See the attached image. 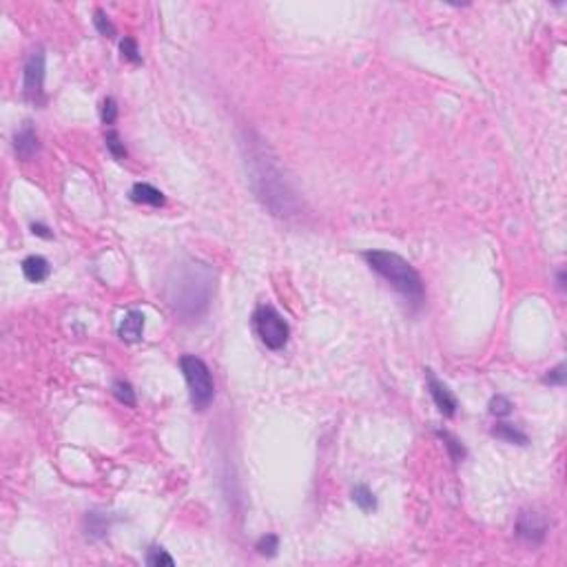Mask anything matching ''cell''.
Instances as JSON below:
<instances>
[{
    "mask_svg": "<svg viewBox=\"0 0 567 567\" xmlns=\"http://www.w3.org/2000/svg\"><path fill=\"white\" fill-rule=\"evenodd\" d=\"M14 151L16 155L29 162L34 160V155L40 151V138H38V131L34 127V122H23V127L14 134Z\"/></svg>",
    "mask_w": 567,
    "mask_h": 567,
    "instance_id": "obj_9",
    "label": "cell"
},
{
    "mask_svg": "<svg viewBox=\"0 0 567 567\" xmlns=\"http://www.w3.org/2000/svg\"><path fill=\"white\" fill-rule=\"evenodd\" d=\"M147 565L149 567H173L175 561L164 547L153 545V547H149V552H147Z\"/></svg>",
    "mask_w": 567,
    "mask_h": 567,
    "instance_id": "obj_18",
    "label": "cell"
},
{
    "mask_svg": "<svg viewBox=\"0 0 567 567\" xmlns=\"http://www.w3.org/2000/svg\"><path fill=\"white\" fill-rule=\"evenodd\" d=\"M118 337L127 344H138L144 337V315L140 310H129L118 326Z\"/></svg>",
    "mask_w": 567,
    "mask_h": 567,
    "instance_id": "obj_11",
    "label": "cell"
},
{
    "mask_svg": "<svg viewBox=\"0 0 567 567\" xmlns=\"http://www.w3.org/2000/svg\"><path fill=\"white\" fill-rule=\"evenodd\" d=\"M179 370H182L186 379L193 408L206 410L215 399V381L209 366L195 355H182V359H179Z\"/></svg>",
    "mask_w": 567,
    "mask_h": 567,
    "instance_id": "obj_4",
    "label": "cell"
},
{
    "mask_svg": "<svg viewBox=\"0 0 567 567\" xmlns=\"http://www.w3.org/2000/svg\"><path fill=\"white\" fill-rule=\"evenodd\" d=\"M131 202H136V204H147V206H164L166 202V197L164 193L160 191V188H155L153 184H149V182H138L131 186Z\"/></svg>",
    "mask_w": 567,
    "mask_h": 567,
    "instance_id": "obj_12",
    "label": "cell"
},
{
    "mask_svg": "<svg viewBox=\"0 0 567 567\" xmlns=\"http://www.w3.org/2000/svg\"><path fill=\"white\" fill-rule=\"evenodd\" d=\"M255 550H257V554L266 556V559H273L279 550V538L275 534H264L260 541L255 543Z\"/></svg>",
    "mask_w": 567,
    "mask_h": 567,
    "instance_id": "obj_21",
    "label": "cell"
},
{
    "mask_svg": "<svg viewBox=\"0 0 567 567\" xmlns=\"http://www.w3.org/2000/svg\"><path fill=\"white\" fill-rule=\"evenodd\" d=\"M547 534V521L534 509H523L516 518V536L527 543H543Z\"/></svg>",
    "mask_w": 567,
    "mask_h": 567,
    "instance_id": "obj_7",
    "label": "cell"
},
{
    "mask_svg": "<svg viewBox=\"0 0 567 567\" xmlns=\"http://www.w3.org/2000/svg\"><path fill=\"white\" fill-rule=\"evenodd\" d=\"M113 396L120 401V403H125L129 405V408H136V390H134V386H131L129 381L125 379H116L113 381Z\"/></svg>",
    "mask_w": 567,
    "mask_h": 567,
    "instance_id": "obj_17",
    "label": "cell"
},
{
    "mask_svg": "<svg viewBox=\"0 0 567 567\" xmlns=\"http://www.w3.org/2000/svg\"><path fill=\"white\" fill-rule=\"evenodd\" d=\"M93 25H96V29H98L100 36L116 38V25L109 21V16L102 12V9H96V14H93Z\"/></svg>",
    "mask_w": 567,
    "mask_h": 567,
    "instance_id": "obj_22",
    "label": "cell"
},
{
    "mask_svg": "<svg viewBox=\"0 0 567 567\" xmlns=\"http://www.w3.org/2000/svg\"><path fill=\"white\" fill-rule=\"evenodd\" d=\"M49 273H51V266L42 255H29V257L23 260V275L27 281L40 284L49 277Z\"/></svg>",
    "mask_w": 567,
    "mask_h": 567,
    "instance_id": "obj_13",
    "label": "cell"
},
{
    "mask_svg": "<svg viewBox=\"0 0 567 567\" xmlns=\"http://www.w3.org/2000/svg\"><path fill=\"white\" fill-rule=\"evenodd\" d=\"M355 505L362 509V512H375L377 509V496L368 486H355L351 492Z\"/></svg>",
    "mask_w": 567,
    "mask_h": 567,
    "instance_id": "obj_15",
    "label": "cell"
},
{
    "mask_svg": "<svg viewBox=\"0 0 567 567\" xmlns=\"http://www.w3.org/2000/svg\"><path fill=\"white\" fill-rule=\"evenodd\" d=\"M543 383L550 386H563L565 383V364H559L552 370H547V375L543 377Z\"/></svg>",
    "mask_w": 567,
    "mask_h": 567,
    "instance_id": "obj_25",
    "label": "cell"
},
{
    "mask_svg": "<svg viewBox=\"0 0 567 567\" xmlns=\"http://www.w3.org/2000/svg\"><path fill=\"white\" fill-rule=\"evenodd\" d=\"M437 437L446 443V448H448V452H450V459L455 461V463H461L463 459H466V446H463V443L457 439V437H452L450 432H446V430H439L437 432Z\"/></svg>",
    "mask_w": 567,
    "mask_h": 567,
    "instance_id": "obj_16",
    "label": "cell"
},
{
    "mask_svg": "<svg viewBox=\"0 0 567 567\" xmlns=\"http://www.w3.org/2000/svg\"><path fill=\"white\" fill-rule=\"evenodd\" d=\"M251 164H253V188L257 197L264 202V206H268L273 215L286 217L292 215L295 206V197H292L290 188L286 184V179L281 177L279 166L273 162V158L266 155V149L262 144L253 147L251 151Z\"/></svg>",
    "mask_w": 567,
    "mask_h": 567,
    "instance_id": "obj_2",
    "label": "cell"
},
{
    "mask_svg": "<svg viewBox=\"0 0 567 567\" xmlns=\"http://www.w3.org/2000/svg\"><path fill=\"white\" fill-rule=\"evenodd\" d=\"M111 523H113V516L105 512V509H89L82 518V530L91 541H100V538H105L109 534Z\"/></svg>",
    "mask_w": 567,
    "mask_h": 567,
    "instance_id": "obj_10",
    "label": "cell"
},
{
    "mask_svg": "<svg viewBox=\"0 0 567 567\" xmlns=\"http://www.w3.org/2000/svg\"><path fill=\"white\" fill-rule=\"evenodd\" d=\"M120 53H122V58H125L127 62H134V64L142 62L138 42L134 40V38H122V40H120Z\"/></svg>",
    "mask_w": 567,
    "mask_h": 567,
    "instance_id": "obj_23",
    "label": "cell"
},
{
    "mask_svg": "<svg viewBox=\"0 0 567 567\" xmlns=\"http://www.w3.org/2000/svg\"><path fill=\"white\" fill-rule=\"evenodd\" d=\"M364 260L377 275H381L399 295L408 301L412 310H419L425 301L423 279L408 260L390 251H366Z\"/></svg>",
    "mask_w": 567,
    "mask_h": 567,
    "instance_id": "obj_3",
    "label": "cell"
},
{
    "mask_svg": "<svg viewBox=\"0 0 567 567\" xmlns=\"http://www.w3.org/2000/svg\"><path fill=\"white\" fill-rule=\"evenodd\" d=\"M215 270L204 262L188 260L173 268L166 281V301L182 319H200L211 306Z\"/></svg>",
    "mask_w": 567,
    "mask_h": 567,
    "instance_id": "obj_1",
    "label": "cell"
},
{
    "mask_svg": "<svg viewBox=\"0 0 567 567\" xmlns=\"http://www.w3.org/2000/svg\"><path fill=\"white\" fill-rule=\"evenodd\" d=\"M492 434L496 439L512 443V446H527V443H530V437L514 423H496L492 428Z\"/></svg>",
    "mask_w": 567,
    "mask_h": 567,
    "instance_id": "obj_14",
    "label": "cell"
},
{
    "mask_svg": "<svg viewBox=\"0 0 567 567\" xmlns=\"http://www.w3.org/2000/svg\"><path fill=\"white\" fill-rule=\"evenodd\" d=\"M25 98L34 105H42L45 100V51L38 47L29 53L25 62V80H23Z\"/></svg>",
    "mask_w": 567,
    "mask_h": 567,
    "instance_id": "obj_6",
    "label": "cell"
},
{
    "mask_svg": "<svg viewBox=\"0 0 567 567\" xmlns=\"http://www.w3.org/2000/svg\"><path fill=\"white\" fill-rule=\"evenodd\" d=\"M32 233L38 235V238H42V240H51V238H53V233H51L49 229H47L45 224H36V222L32 224Z\"/></svg>",
    "mask_w": 567,
    "mask_h": 567,
    "instance_id": "obj_26",
    "label": "cell"
},
{
    "mask_svg": "<svg viewBox=\"0 0 567 567\" xmlns=\"http://www.w3.org/2000/svg\"><path fill=\"white\" fill-rule=\"evenodd\" d=\"M425 379H428V392L432 396L434 405H437V410L448 419L455 417L459 410V401H457V396L452 394V390L443 381H439L432 370H425Z\"/></svg>",
    "mask_w": 567,
    "mask_h": 567,
    "instance_id": "obj_8",
    "label": "cell"
},
{
    "mask_svg": "<svg viewBox=\"0 0 567 567\" xmlns=\"http://www.w3.org/2000/svg\"><path fill=\"white\" fill-rule=\"evenodd\" d=\"M512 401L507 399V396H503V394H496V396H492V399H490V403H488V410H490V414H492V417H496V419H503V417H507L509 412H512Z\"/></svg>",
    "mask_w": 567,
    "mask_h": 567,
    "instance_id": "obj_20",
    "label": "cell"
},
{
    "mask_svg": "<svg viewBox=\"0 0 567 567\" xmlns=\"http://www.w3.org/2000/svg\"><path fill=\"white\" fill-rule=\"evenodd\" d=\"M556 286L565 290V268H559V273H556Z\"/></svg>",
    "mask_w": 567,
    "mask_h": 567,
    "instance_id": "obj_27",
    "label": "cell"
},
{
    "mask_svg": "<svg viewBox=\"0 0 567 567\" xmlns=\"http://www.w3.org/2000/svg\"><path fill=\"white\" fill-rule=\"evenodd\" d=\"M253 328L257 333L260 342L268 351H281L288 344L290 328L275 308L270 304H260L253 313Z\"/></svg>",
    "mask_w": 567,
    "mask_h": 567,
    "instance_id": "obj_5",
    "label": "cell"
},
{
    "mask_svg": "<svg viewBox=\"0 0 567 567\" xmlns=\"http://www.w3.org/2000/svg\"><path fill=\"white\" fill-rule=\"evenodd\" d=\"M100 118H102V125L113 129V125H116V120H118V105H116V100L105 98V102H102V107H100Z\"/></svg>",
    "mask_w": 567,
    "mask_h": 567,
    "instance_id": "obj_24",
    "label": "cell"
},
{
    "mask_svg": "<svg viewBox=\"0 0 567 567\" xmlns=\"http://www.w3.org/2000/svg\"><path fill=\"white\" fill-rule=\"evenodd\" d=\"M105 144H107V151L116 160H125L127 158V147H125V142H122V138H120V134H118L116 129H109L107 131Z\"/></svg>",
    "mask_w": 567,
    "mask_h": 567,
    "instance_id": "obj_19",
    "label": "cell"
}]
</instances>
